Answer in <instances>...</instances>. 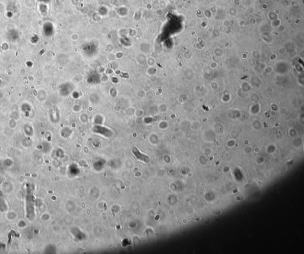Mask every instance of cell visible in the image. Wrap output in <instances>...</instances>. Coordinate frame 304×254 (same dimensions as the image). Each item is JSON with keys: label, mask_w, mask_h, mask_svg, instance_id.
<instances>
[{"label": "cell", "mask_w": 304, "mask_h": 254, "mask_svg": "<svg viewBox=\"0 0 304 254\" xmlns=\"http://www.w3.org/2000/svg\"><path fill=\"white\" fill-rule=\"evenodd\" d=\"M211 87H212V89H214V90H216L218 88V84L217 82L213 81V82H211Z\"/></svg>", "instance_id": "obj_4"}, {"label": "cell", "mask_w": 304, "mask_h": 254, "mask_svg": "<svg viewBox=\"0 0 304 254\" xmlns=\"http://www.w3.org/2000/svg\"><path fill=\"white\" fill-rule=\"evenodd\" d=\"M241 89L243 92H248L250 91L251 89V85L248 82H244L241 84Z\"/></svg>", "instance_id": "obj_2"}, {"label": "cell", "mask_w": 304, "mask_h": 254, "mask_svg": "<svg viewBox=\"0 0 304 254\" xmlns=\"http://www.w3.org/2000/svg\"><path fill=\"white\" fill-rule=\"evenodd\" d=\"M222 101L225 102V103H227L228 102H229V101L230 100V96L229 94H225L223 95L222 98Z\"/></svg>", "instance_id": "obj_3"}, {"label": "cell", "mask_w": 304, "mask_h": 254, "mask_svg": "<svg viewBox=\"0 0 304 254\" xmlns=\"http://www.w3.org/2000/svg\"><path fill=\"white\" fill-rule=\"evenodd\" d=\"M261 110V105L259 103H254L250 107V108H249V110H250V113L251 114H258L259 112Z\"/></svg>", "instance_id": "obj_1"}]
</instances>
